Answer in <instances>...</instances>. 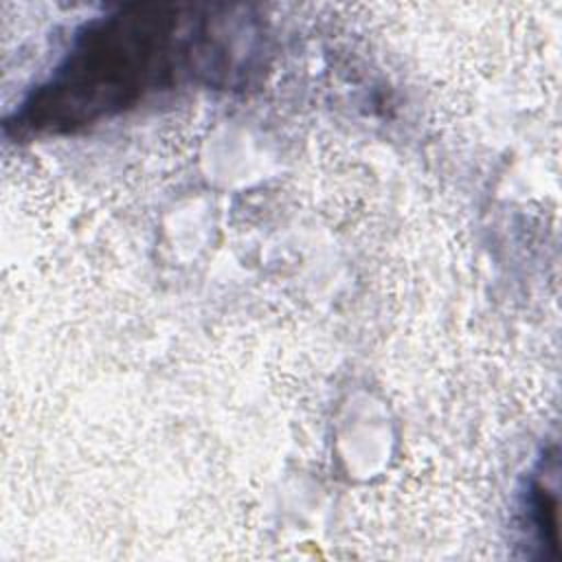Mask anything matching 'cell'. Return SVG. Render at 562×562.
Listing matches in <instances>:
<instances>
[{
  "label": "cell",
  "mask_w": 562,
  "mask_h": 562,
  "mask_svg": "<svg viewBox=\"0 0 562 562\" xmlns=\"http://www.w3.org/2000/svg\"><path fill=\"white\" fill-rule=\"evenodd\" d=\"M246 9L136 2L86 24L64 59L7 121L15 136H61L187 81L239 83L261 64Z\"/></svg>",
  "instance_id": "6da1fadb"
}]
</instances>
